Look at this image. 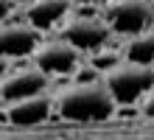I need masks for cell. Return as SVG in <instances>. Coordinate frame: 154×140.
<instances>
[{
	"instance_id": "obj_5",
	"label": "cell",
	"mask_w": 154,
	"mask_h": 140,
	"mask_svg": "<svg viewBox=\"0 0 154 140\" xmlns=\"http://www.w3.org/2000/svg\"><path fill=\"white\" fill-rule=\"evenodd\" d=\"M31 62L48 79L51 76H70L81 64V53L76 48H70L65 39H48V42L37 45V51L31 53Z\"/></svg>"
},
{
	"instance_id": "obj_14",
	"label": "cell",
	"mask_w": 154,
	"mask_h": 140,
	"mask_svg": "<svg viewBox=\"0 0 154 140\" xmlns=\"http://www.w3.org/2000/svg\"><path fill=\"white\" fill-rule=\"evenodd\" d=\"M70 3H81V6H98V3H112V0H70Z\"/></svg>"
},
{
	"instance_id": "obj_3",
	"label": "cell",
	"mask_w": 154,
	"mask_h": 140,
	"mask_svg": "<svg viewBox=\"0 0 154 140\" xmlns=\"http://www.w3.org/2000/svg\"><path fill=\"white\" fill-rule=\"evenodd\" d=\"M104 23L109 25V31L118 36H137L149 31L154 23V11L149 0H112L106 3Z\"/></svg>"
},
{
	"instance_id": "obj_7",
	"label": "cell",
	"mask_w": 154,
	"mask_h": 140,
	"mask_svg": "<svg viewBox=\"0 0 154 140\" xmlns=\"http://www.w3.org/2000/svg\"><path fill=\"white\" fill-rule=\"evenodd\" d=\"M42 42V34L28 23H3L0 25V56L3 59H28Z\"/></svg>"
},
{
	"instance_id": "obj_10",
	"label": "cell",
	"mask_w": 154,
	"mask_h": 140,
	"mask_svg": "<svg viewBox=\"0 0 154 140\" xmlns=\"http://www.w3.org/2000/svg\"><path fill=\"white\" fill-rule=\"evenodd\" d=\"M123 62L154 67V28H149V31L126 39V45H123Z\"/></svg>"
},
{
	"instance_id": "obj_2",
	"label": "cell",
	"mask_w": 154,
	"mask_h": 140,
	"mask_svg": "<svg viewBox=\"0 0 154 140\" xmlns=\"http://www.w3.org/2000/svg\"><path fill=\"white\" fill-rule=\"evenodd\" d=\"M109 98L115 107H134L143 104V98L154 90V67L146 64H132V62H118L101 76Z\"/></svg>"
},
{
	"instance_id": "obj_8",
	"label": "cell",
	"mask_w": 154,
	"mask_h": 140,
	"mask_svg": "<svg viewBox=\"0 0 154 140\" xmlns=\"http://www.w3.org/2000/svg\"><path fill=\"white\" fill-rule=\"evenodd\" d=\"M53 112V95L51 92H39V95L14 101V104H3V115L11 126H37L42 120H48Z\"/></svg>"
},
{
	"instance_id": "obj_17",
	"label": "cell",
	"mask_w": 154,
	"mask_h": 140,
	"mask_svg": "<svg viewBox=\"0 0 154 140\" xmlns=\"http://www.w3.org/2000/svg\"><path fill=\"white\" fill-rule=\"evenodd\" d=\"M149 3H151V0H149Z\"/></svg>"
},
{
	"instance_id": "obj_1",
	"label": "cell",
	"mask_w": 154,
	"mask_h": 140,
	"mask_svg": "<svg viewBox=\"0 0 154 140\" xmlns=\"http://www.w3.org/2000/svg\"><path fill=\"white\" fill-rule=\"evenodd\" d=\"M53 109L65 120H76V123H101L115 115V101L101 81L93 84H70V87L59 90L53 95Z\"/></svg>"
},
{
	"instance_id": "obj_13",
	"label": "cell",
	"mask_w": 154,
	"mask_h": 140,
	"mask_svg": "<svg viewBox=\"0 0 154 140\" xmlns=\"http://www.w3.org/2000/svg\"><path fill=\"white\" fill-rule=\"evenodd\" d=\"M8 70H11V64H8V59H3V56H0V81H3V79L8 76Z\"/></svg>"
},
{
	"instance_id": "obj_15",
	"label": "cell",
	"mask_w": 154,
	"mask_h": 140,
	"mask_svg": "<svg viewBox=\"0 0 154 140\" xmlns=\"http://www.w3.org/2000/svg\"><path fill=\"white\" fill-rule=\"evenodd\" d=\"M11 3H14V6H17V3H23V6H28L31 0H11Z\"/></svg>"
},
{
	"instance_id": "obj_6",
	"label": "cell",
	"mask_w": 154,
	"mask_h": 140,
	"mask_svg": "<svg viewBox=\"0 0 154 140\" xmlns=\"http://www.w3.org/2000/svg\"><path fill=\"white\" fill-rule=\"evenodd\" d=\"M51 79L39 73L37 67H20V70H8V76L0 81V101L3 104H14V101L39 95V92H48Z\"/></svg>"
},
{
	"instance_id": "obj_16",
	"label": "cell",
	"mask_w": 154,
	"mask_h": 140,
	"mask_svg": "<svg viewBox=\"0 0 154 140\" xmlns=\"http://www.w3.org/2000/svg\"><path fill=\"white\" fill-rule=\"evenodd\" d=\"M151 11H154V3H151Z\"/></svg>"
},
{
	"instance_id": "obj_11",
	"label": "cell",
	"mask_w": 154,
	"mask_h": 140,
	"mask_svg": "<svg viewBox=\"0 0 154 140\" xmlns=\"http://www.w3.org/2000/svg\"><path fill=\"white\" fill-rule=\"evenodd\" d=\"M140 109H143V115H146V118H154V90L149 92L146 98H143V104H140Z\"/></svg>"
},
{
	"instance_id": "obj_9",
	"label": "cell",
	"mask_w": 154,
	"mask_h": 140,
	"mask_svg": "<svg viewBox=\"0 0 154 140\" xmlns=\"http://www.w3.org/2000/svg\"><path fill=\"white\" fill-rule=\"evenodd\" d=\"M73 11V3L70 0H31L25 6V23H28L34 31H51V28L62 25Z\"/></svg>"
},
{
	"instance_id": "obj_12",
	"label": "cell",
	"mask_w": 154,
	"mask_h": 140,
	"mask_svg": "<svg viewBox=\"0 0 154 140\" xmlns=\"http://www.w3.org/2000/svg\"><path fill=\"white\" fill-rule=\"evenodd\" d=\"M11 11H14V3H11V0H0V25L8 20V14H11Z\"/></svg>"
},
{
	"instance_id": "obj_4",
	"label": "cell",
	"mask_w": 154,
	"mask_h": 140,
	"mask_svg": "<svg viewBox=\"0 0 154 140\" xmlns=\"http://www.w3.org/2000/svg\"><path fill=\"white\" fill-rule=\"evenodd\" d=\"M59 39H65L79 53H95L112 39V31L101 17H70L62 25Z\"/></svg>"
}]
</instances>
